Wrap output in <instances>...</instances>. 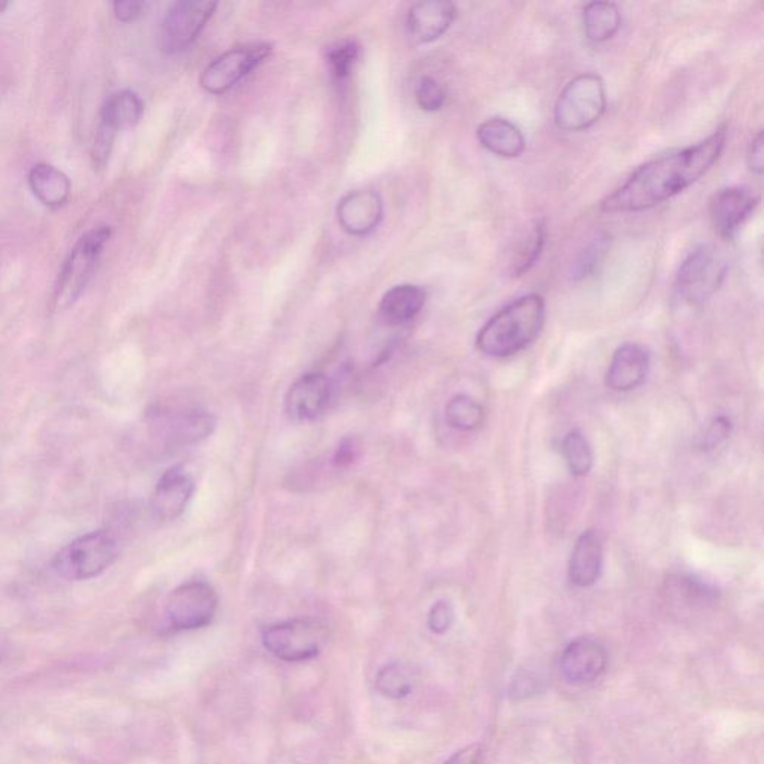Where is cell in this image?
<instances>
[{
  "instance_id": "cell-1",
  "label": "cell",
  "mask_w": 764,
  "mask_h": 764,
  "mask_svg": "<svg viewBox=\"0 0 764 764\" xmlns=\"http://www.w3.org/2000/svg\"><path fill=\"white\" fill-rule=\"evenodd\" d=\"M726 141L727 131L722 127L696 145L645 163L623 186L600 202V211L608 214L642 213L678 196L710 173L722 157Z\"/></svg>"
},
{
  "instance_id": "cell-2",
  "label": "cell",
  "mask_w": 764,
  "mask_h": 764,
  "mask_svg": "<svg viewBox=\"0 0 764 764\" xmlns=\"http://www.w3.org/2000/svg\"><path fill=\"white\" fill-rule=\"evenodd\" d=\"M544 324V297L536 293L525 294L485 322L476 336L478 352L488 357H511L533 344Z\"/></svg>"
},
{
  "instance_id": "cell-3",
  "label": "cell",
  "mask_w": 764,
  "mask_h": 764,
  "mask_svg": "<svg viewBox=\"0 0 764 764\" xmlns=\"http://www.w3.org/2000/svg\"><path fill=\"white\" fill-rule=\"evenodd\" d=\"M607 89L597 74H581L560 91L555 122L560 130L584 131L595 126L607 111Z\"/></svg>"
},
{
  "instance_id": "cell-4",
  "label": "cell",
  "mask_w": 764,
  "mask_h": 764,
  "mask_svg": "<svg viewBox=\"0 0 764 764\" xmlns=\"http://www.w3.org/2000/svg\"><path fill=\"white\" fill-rule=\"evenodd\" d=\"M117 557L118 544L110 532H90L60 549L53 569L67 581H87L105 572Z\"/></svg>"
},
{
  "instance_id": "cell-5",
  "label": "cell",
  "mask_w": 764,
  "mask_h": 764,
  "mask_svg": "<svg viewBox=\"0 0 764 764\" xmlns=\"http://www.w3.org/2000/svg\"><path fill=\"white\" fill-rule=\"evenodd\" d=\"M111 234L113 232L110 227L101 226L79 239L60 270L53 297L55 310L71 308L81 297L84 290L93 277L96 265H98L99 257H101L106 242L110 241Z\"/></svg>"
},
{
  "instance_id": "cell-6",
  "label": "cell",
  "mask_w": 764,
  "mask_h": 764,
  "mask_svg": "<svg viewBox=\"0 0 764 764\" xmlns=\"http://www.w3.org/2000/svg\"><path fill=\"white\" fill-rule=\"evenodd\" d=\"M329 638L328 627L318 620L298 619L273 624L263 633V645L284 662H305L320 654Z\"/></svg>"
},
{
  "instance_id": "cell-7",
  "label": "cell",
  "mask_w": 764,
  "mask_h": 764,
  "mask_svg": "<svg viewBox=\"0 0 764 764\" xmlns=\"http://www.w3.org/2000/svg\"><path fill=\"white\" fill-rule=\"evenodd\" d=\"M726 270V263L714 249L699 246L680 263L676 290L688 304H703L722 286Z\"/></svg>"
},
{
  "instance_id": "cell-8",
  "label": "cell",
  "mask_w": 764,
  "mask_h": 764,
  "mask_svg": "<svg viewBox=\"0 0 764 764\" xmlns=\"http://www.w3.org/2000/svg\"><path fill=\"white\" fill-rule=\"evenodd\" d=\"M142 114L143 102L135 91H115L106 99L101 111V122L96 130L93 151H91L94 165L105 166L118 131L137 126Z\"/></svg>"
},
{
  "instance_id": "cell-9",
  "label": "cell",
  "mask_w": 764,
  "mask_h": 764,
  "mask_svg": "<svg viewBox=\"0 0 764 764\" xmlns=\"http://www.w3.org/2000/svg\"><path fill=\"white\" fill-rule=\"evenodd\" d=\"M218 609V596L209 584L193 581L179 585L167 597L166 615L175 631L208 626Z\"/></svg>"
},
{
  "instance_id": "cell-10",
  "label": "cell",
  "mask_w": 764,
  "mask_h": 764,
  "mask_svg": "<svg viewBox=\"0 0 764 764\" xmlns=\"http://www.w3.org/2000/svg\"><path fill=\"white\" fill-rule=\"evenodd\" d=\"M272 54L270 43L237 47L226 51L206 66L201 77L202 89L211 94H222L233 89L251 72Z\"/></svg>"
},
{
  "instance_id": "cell-11",
  "label": "cell",
  "mask_w": 764,
  "mask_h": 764,
  "mask_svg": "<svg viewBox=\"0 0 764 764\" xmlns=\"http://www.w3.org/2000/svg\"><path fill=\"white\" fill-rule=\"evenodd\" d=\"M215 8L217 3L206 0H182L174 3L162 22V50L167 54L187 50L213 17Z\"/></svg>"
},
{
  "instance_id": "cell-12",
  "label": "cell",
  "mask_w": 764,
  "mask_h": 764,
  "mask_svg": "<svg viewBox=\"0 0 764 764\" xmlns=\"http://www.w3.org/2000/svg\"><path fill=\"white\" fill-rule=\"evenodd\" d=\"M333 385L328 375L310 372L298 378L285 396V412L293 421H313L328 411Z\"/></svg>"
},
{
  "instance_id": "cell-13",
  "label": "cell",
  "mask_w": 764,
  "mask_h": 764,
  "mask_svg": "<svg viewBox=\"0 0 764 764\" xmlns=\"http://www.w3.org/2000/svg\"><path fill=\"white\" fill-rule=\"evenodd\" d=\"M760 198L748 187H728L716 191L710 202V215L716 232L731 239L757 209Z\"/></svg>"
},
{
  "instance_id": "cell-14",
  "label": "cell",
  "mask_w": 764,
  "mask_h": 764,
  "mask_svg": "<svg viewBox=\"0 0 764 764\" xmlns=\"http://www.w3.org/2000/svg\"><path fill=\"white\" fill-rule=\"evenodd\" d=\"M607 662V650L602 644L591 638H580L569 644L561 654V674L569 683L581 686L599 678Z\"/></svg>"
},
{
  "instance_id": "cell-15",
  "label": "cell",
  "mask_w": 764,
  "mask_h": 764,
  "mask_svg": "<svg viewBox=\"0 0 764 764\" xmlns=\"http://www.w3.org/2000/svg\"><path fill=\"white\" fill-rule=\"evenodd\" d=\"M194 481L181 466H174L163 473L151 497V509L162 521H174L184 513L193 497Z\"/></svg>"
},
{
  "instance_id": "cell-16",
  "label": "cell",
  "mask_w": 764,
  "mask_h": 764,
  "mask_svg": "<svg viewBox=\"0 0 764 764\" xmlns=\"http://www.w3.org/2000/svg\"><path fill=\"white\" fill-rule=\"evenodd\" d=\"M336 214L342 230L352 237H365L380 225L384 208L377 191L356 190L342 199Z\"/></svg>"
},
{
  "instance_id": "cell-17",
  "label": "cell",
  "mask_w": 764,
  "mask_h": 764,
  "mask_svg": "<svg viewBox=\"0 0 764 764\" xmlns=\"http://www.w3.org/2000/svg\"><path fill=\"white\" fill-rule=\"evenodd\" d=\"M457 8L447 0H425L411 7L406 18L408 34L416 43L435 42L447 34L456 20Z\"/></svg>"
},
{
  "instance_id": "cell-18",
  "label": "cell",
  "mask_w": 764,
  "mask_h": 764,
  "mask_svg": "<svg viewBox=\"0 0 764 764\" xmlns=\"http://www.w3.org/2000/svg\"><path fill=\"white\" fill-rule=\"evenodd\" d=\"M648 369H650V356L642 346L621 345L609 364L604 384L614 392H632L647 380Z\"/></svg>"
},
{
  "instance_id": "cell-19",
  "label": "cell",
  "mask_w": 764,
  "mask_h": 764,
  "mask_svg": "<svg viewBox=\"0 0 764 764\" xmlns=\"http://www.w3.org/2000/svg\"><path fill=\"white\" fill-rule=\"evenodd\" d=\"M603 564V545L595 531L584 532L576 539L569 560V580L576 587H591L599 580Z\"/></svg>"
},
{
  "instance_id": "cell-20",
  "label": "cell",
  "mask_w": 764,
  "mask_h": 764,
  "mask_svg": "<svg viewBox=\"0 0 764 764\" xmlns=\"http://www.w3.org/2000/svg\"><path fill=\"white\" fill-rule=\"evenodd\" d=\"M476 137L485 150L504 158H517L524 153L525 138L520 127L507 118H488L478 127Z\"/></svg>"
},
{
  "instance_id": "cell-21",
  "label": "cell",
  "mask_w": 764,
  "mask_h": 764,
  "mask_svg": "<svg viewBox=\"0 0 764 764\" xmlns=\"http://www.w3.org/2000/svg\"><path fill=\"white\" fill-rule=\"evenodd\" d=\"M29 187L35 198L47 208L58 209L69 201L72 190L69 178L50 163H38L31 167Z\"/></svg>"
},
{
  "instance_id": "cell-22",
  "label": "cell",
  "mask_w": 764,
  "mask_h": 764,
  "mask_svg": "<svg viewBox=\"0 0 764 764\" xmlns=\"http://www.w3.org/2000/svg\"><path fill=\"white\" fill-rule=\"evenodd\" d=\"M215 417L205 411H187L177 413L167 421L166 442L169 447L184 448L196 445L199 442L213 435Z\"/></svg>"
},
{
  "instance_id": "cell-23",
  "label": "cell",
  "mask_w": 764,
  "mask_h": 764,
  "mask_svg": "<svg viewBox=\"0 0 764 764\" xmlns=\"http://www.w3.org/2000/svg\"><path fill=\"white\" fill-rule=\"evenodd\" d=\"M425 301H428V293L421 286L413 284L393 286L382 297L381 316L389 324H405L421 313Z\"/></svg>"
},
{
  "instance_id": "cell-24",
  "label": "cell",
  "mask_w": 764,
  "mask_h": 764,
  "mask_svg": "<svg viewBox=\"0 0 764 764\" xmlns=\"http://www.w3.org/2000/svg\"><path fill=\"white\" fill-rule=\"evenodd\" d=\"M584 34L588 41L600 43L614 38L621 27V12L612 2L587 3L583 12Z\"/></svg>"
},
{
  "instance_id": "cell-25",
  "label": "cell",
  "mask_w": 764,
  "mask_h": 764,
  "mask_svg": "<svg viewBox=\"0 0 764 764\" xmlns=\"http://www.w3.org/2000/svg\"><path fill=\"white\" fill-rule=\"evenodd\" d=\"M545 239H547L545 222L540 220L533 222L529 233L521 239L519 246H517L515 256L511 260V273L513 277H521V275L527 273L536 265L540 254H543Z\"/></svg>"
},
{
  "instance_id": "cell-26",
  "label": "cell",
  "mask_w": 764,
  "mask_h": 764,
  "mask_svg": "<svg viewBox=\"0 0 764 764\" xmlns=\"http://www.w3.org/2000/svg\"><path fill=\"white\" fill-rule=\"evenodd\" d=\"M445 418L453 429L460 432H472L484 423L485 411L483 406L466 394H457L448 402L445 408Z\"/></svg>"
},
{
  "instance_id": "cell-27",
  "label": "cell",
  "mask_w": 764,
  "mask_h": 764,
  "mask_svg": "<svg viewBox=\"0 0 764 764\" xmlns=\"http://www.w3.org/2000/svg\"><path fill=\"white\" fill-rule=\"evenodd\" d=\"M561 456L573 476H585L593 468V451L583 433L573 430L561 442Z\"/></svg>"
},
{
  "instance_id": "cell-28",
  "label": "cell",
  "mask_w": 764,
  "mask_h": 764,
  "mask_svg": "<svg viewBox=\"0 0 764 764\" xmlns=\"http://www.w3.org/2000/svg\"><path fill=\"white\" fill-rule=\"evenodd\" d=\"M609 249V238L604 234H597L595 239L576 254L575 260L569 270V277L572 281H583L585 278L595 273L599 268L600 262L607 256Z\"/></svg>"
},
{
  "instance_id": "cell-29",
  "label": "cell",
  "mask_w": 764,
  "mask_h": 764,
  "mask_svg": "<svg viewBox=\"0 0 764 764\" xmlns=\"http://www.w3.org/2000/svg\"><path fill=\"white\" fill-rule=\"evenodd\" d=\"M377 690L389 699L406 698L412 690L409 675L399 663L387 664L380 668L375 679Z\"/></svg>"
},
{
  "instance_id": "cell-30",
  "label": "cell",
  "mask_w": 764,
  "mask_h": 764,
  "mask_svg": "<svg viewBox=\"0 0 764 764\" xmlns=\"http://www.w3.org/2000/svg\"><path fill=\"white\" fill-rule=\"evenodd\" d=\"M360 46L354 39L334 43L328 51V63L332 75L336 79H345L352 74L356 65Z\"/></svg>"
},
{
  "instance_id": "cell-31",
  "label": "cell",
  "mask_w": 764,
  "mask_h": 764,
  "mask_svg": "<svg viewBox=\"0 0 764 764\" xmlns=\"http://www.w3.org/2000/svg\"><path fill=\"white\" fill-rule=\"evenodd\" d=\"M416 99L421 110L428 111V113H436L445 105L447 94H445V90L442 89L441 84L435 78L423 77L418 82Z\"/></svg>"
},
{
  "instance_id": "cell-32",
  "label": "cell",
  "mask_w": 764,
  "mask_h": 764,
  "mask_svg": "<svg viewBox=\"0 0 764 764\" xmlns=\"http://www.w3.org/2000/svg\"><path fill=\"white\" fill-rule=\"evenodd\" d=\"M454 611L451 603L447 600H440L433 604L429 612V628L436 635H444L453 626Z\"/></svg>"
},
{
  "instance_id": "cell-33",
  "label": "cell",
  "mask_w": 764,
  "mask_h": 764,
  "mask_svg": "<svg viewBox=\"0 0 764 764\" xmlns=\"http://www.w3.org/2000/svg\"><path fill=\"white\" fill-rule=\"evenodd\" d=\"M731 423L726 417L715 418L710 424V428L704 432L702 437V447L704 449H714L718 447L722 442L726 441L730 436Z\"/></svg>"
},
{
  "instance_id": "cell-34",
  "label": "cell",
  "mask_w": 764,
  "mask_h": 764,
  "mask_svg": "<svg viewBox=\"0 0 764 764\" xmlns=\"http://www.w3.org/2000/svg\"><path fill=\"white\" fill-rule=\"evenodd\" d=\"M358 451H360L358 442L354 437H345L334 453L333 464L340 469L348 468L356 461Z\"/></svg>"
},
{
  "instance_id": "cell-35",
  "label": "cell",
  "mask_w": 764,
  "mask_h": 764,
  "mask_svg": "<svg viewBox=\"0 0 764 764\" xmlns=\"http://www.w3.org/2000/svg\"><path fill=\"white\" fill-rule=\"evenodd\" d=\"M143 10H145V3L137 2V0H123V2L114 3L115 17L123 23L133 22L138 17H141Z\"/></svg>"
},
{
  "instance_id": "cell-36",
  "label": "cell",
  "mask_w": 764,
  "mask_h": 764,
  "mask_svg": "<svg viewBox=\"0 0 764 764\" xmlns=\"http://www.w3.org/2000/svg\"><path fill=\"white\" fill-rule=\"evenodd\" d=\"M763 131H759L755 138L752 139L750 143V149H748V166L752 173L757 175L763 174Z\"/></svg>"
},
{
  "instance_id": "cell-37",
  "label": "cell",
  "mask_w": 764,
  "mask_h": 764,
  "mask_svg": "<svg viewBox=\"0 0 764 764\" xmlns=\"http://www.w3.org/2000/svg\"><path fill=\"white\" fill-rule=\"evenodd\" d=\"M8 5H10V3L5 2V0H0V14L7 10Z\"/></svg>"
}]
</instances>
